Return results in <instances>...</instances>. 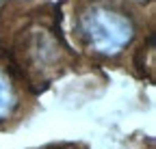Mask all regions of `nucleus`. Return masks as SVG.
Segmentation results:
<instances>
[{
    "label": "nucleus",
    "instance_id": "nucleus-1",
    "mask_svg": "<svg viewBox=\"0 0 156 149\" xmlns=\"http://www.w3.org/2000/svg\"><path fill=\"white\" fill-rule=\"evenodd\" d=\"M63 30L72 48L89 67L130 69L136 78L154 82L152 0H61Z\"/></svg>",
    "mask_w": 156,
    "mask_h": 149
},
{
    "label": "nucleus",
    "instance_id": "nucleus-2",
    "mask_svg": "<svg viewBox=\"0 0 156 149\" xmlns=\"http://www.w3.org/2000/svg\"><path fill=\"white\" fill-rule=\"evenodd\" d=\"M0 50L35 95H41L67 73L89 67L67 41L61 7L52 0H2Z\"/></svg>",
    "mask_w": 156,
    "mask_h": 149
},
{
    "label": "nucleus",
    "instance_id": "nucleus-3",
    "mask_svg": "<svg viewBox=\"0 0 156 149\" xmlns=\"http://www.w3.org/2000/svg\"><path fill=\"white\" fill-rule=\"evenodd\" d=\"M37 97L17 67L0 50V132H13L37 110Z\"/></svg>",
    "mask_w": 156,
    "mask_h": 149
},
{
    "label": "nucleus",
    "instance_id": "nucleus-4",
    "mask_svg": "<svg viewBox=\"0 0 156 149\" xmlns=\"http://www.w3.org/2000/svg\"><path fill=\"white\" fill-rule=\"evenodd\" d=\"M41 149H87V147L76 145V143H54V145H48V147H41Z\"/></svg>",
    "mask_w": 156,
    "mask_h": 149
}]
</instances>
